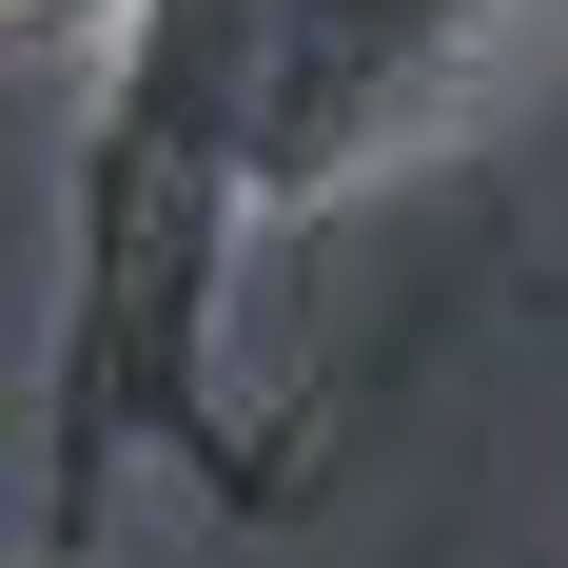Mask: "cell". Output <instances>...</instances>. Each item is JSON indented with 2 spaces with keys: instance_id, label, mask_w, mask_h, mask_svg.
<instances>
[{
  "instance_id": "1",
  "label": "cell",
  "mask_w": 568,
  "mask_h": 568,
  "mask_svg": "<svg viewBox=\"0 0 568 568\" xmlns=\"http://www.w3.org/2000/svg\"><path fill=\"white\" fill-rule=\"evenodd\" d=\"M255 118H275V0H118L99 118H79V235H59V529L99 510L118 452L216 470L235 510L275 490L235 432L216 314H235V216H255Z\"/></svg>"
},
{
  "instance_id": "2",
  "label": "cell",
  "mask_w": 568,
  "mask_h": 568,
  "mask_svg": "<svg viewBox=\"0 0 568 568\" xmlns=\"http://www.w3.org/2000/svg\"><path fill=\"white\" fill-rule=\"evenodd\" d=\"M529 0H275V118H255V216H334L393 158H432Z\"/></svg>"
},
{
  "instance_id": "3",
  "label": "cell",
  "mask_w": 568,
  "mask_h": 568,
  "mask_svg": "<svg viewBox=\"0 0 568 568\" xmlns=\"http://www.w3.org/2000/svg\"><path fill=\"white\" fill-rule=\"evenodd\" d=\"M0 20H79V0H0Z\"/></svg>"
},
{
  "instance_id": "4",
  "label": "cell",
  "mask_w": 568,
  "mask_h": 568,
  "mask_svg": "<svg viewBox=\"0 0 568 568\" xmlns=\"http://www.w3.org/2000/svg\"><path fill=\"white\" fill-rule=\"evenodd\" d=\"M0 568H59V549H0Z\"/></svg>"
}]
</instances>
